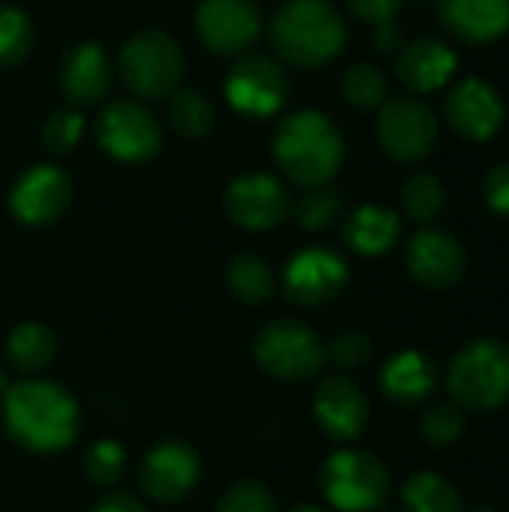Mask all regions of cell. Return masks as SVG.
I'll list each match as a JSON object with an SVG mask.
<instances>
[{"instance_id":"obj_1","label":"cell","mask_w":509,"mask_h":512,"mask_svg":"<svg viewBox=\"0 0 509 512\" xmlns=\"http://www.w3.org/2000/svg\"><path fill=\"white\" fill-rule=\"evenodd\" d=\"M6 435L30 453L66 450L81 426L75 399L54 381H21L3 393L0 405Z\"/></svg>"},{"instance_id":"obj_2","label":"cell","mask_w":509,"mask_h":512,"mask_svg":"<svg viewBox=\"0 0 509 512\" xmlns=\"http://www.w3.org/2000/svg\"><path fill=\"white\" fill-rule=\"evenodd\" d=\"M273 156L294 186L318 189L339 174L345 162V141L324 111H294L273 135Z\"/></svg>"},{"instance_id":"obj_3","label":"cell","mask_w":509,"mask_h":512,"mask_svg":"<svg viewBox=\"0 0 509 512\" xmlns=\"http://www.w3.org/2000/svg\"><path fill=\"white\" fill-rule=\"evenodd\" d=\"M270 42L285 63L318 69L342 54L348 27L330 0H285L270 18Z\"/></svg>"},{"instance_id":"obj_4","label":"cell","mask_w":509,"mask_h":512,"mask_svg":"<svg viewBox=\"0 0 509 512\" xmlns=\"http://www.w3.org/2000/svg\"><path fill=\"white\" fill-rule=\"evenodd\" d=\"M450 393L471 411H492L509 402V345L477 339L465 345L450 366Z\"/></svg>"},{"instance_id":"obj_5","label":"cell","mask_w":509,"mask_h":512,"mask_svg":"<svg viewBox=\"0 0 509 512\" xmlns=\"http://www.w3.org/2000/svg\"><path fill=\"white\" fill-rule=\"evenodd\" d=\"M321 489L336 510L372 512L390 495V471L369 450H339L321 468Z\"/></svg>"},{"instance_id":"obj_6","label":"cell","mask_w":509,"mask_h":512,"mask_svg":"<svg viewBox=\"0 0 509 512\" xmlns=\"http://www.w3.org/2000/svg\"><path fill=\"white\" fill-rule=\"evenodd\" d=\"M120 69L126 87L141 99L171 96L186 72V57L180 45L162 30L135 33L120 51Z\"/></svg>"},{"instance_id":"obj_7","label":"cell","mask_w":509,"mask_h":512,"mask_svg":"<svg viewBox=\"0 0 509 512\" xmlns=\"http://www.w3.org/2000/svg\"><path fill=\"white\" fill-rule=\"evenodd\" d=\"M255 360L267 375L279 381H306L321 372L327 345L312 327L282 318L255 336Z\"/></svg>"},{"instance_id":"obj_8","label":"cell","mask_w":509,"mask_h":512,"mask_svg":"<svg viewBox=\"0 0 509 512\" xmlns=\"http://www.w3.org/2000/svg\"><path fill=\"white\" fill-rule=\"evenodd\" d=\"M288 93L291 81L285 66L267 54H243L225 78V96L231 108L252 120L279 114L288 102Z\"/></svg>"},{"instance_id":"obj_9","label":"cell","mask_w":509,"mask_h":512,"mask_svg":"<svg viewBox=\"0 0 509 512\" xmlns=\"http://www.w3.org/2000/svg\"><path fill=\"white\" fill-rule=\"evenodd\" d=\"M378 141L396 162H420L438 141V117L417 96H387L378 114Z\"/></svg>"},{"instance_id":"obj_10","label":"cell","mask_w":509,"mask_h":512,"mask_svg":"<svg viewBox=\"0 0 509 512\" xmlns=\"http://www.w3.org/2000/svg\"><path fill=\"white\" fill-rule=\"evenodd\" d=\"M264 18L255 0H201L195 12L198 39L219 57L249 51L261 36Z\"/></svg>"},{"instance_id":"obj_11","label":"cell","mask_w":509,"mask_h":512,"mask_svg":"<svg viewBox=\"0 0 509 512\" xmlns=\"http://www.w3.org/2000/svg\"><path fill=\"white\" fill-rule=\"evenodd\" d=\"M96 138L117 162H147L162 147V126L138 102H114L102 111Z\"/></svg>"},{"instance_id":"obj_12","label":"cell","mask_w":509,"mask_h":512,"mask_svg":"<svg viewBox=\"0 0 509 512\" xmlns=\"http://www.w3.org/2000/svg\"><path fill=\"white\" fill-rule=\"evenodd\" d=\"M345 285H348L345 258L324 246H312V249H303L300 255H294L288 261L285 279H282L288 300L297 306H306V309L333 303Z\"/></svg>"},{"instance_id":"obj_13","label":"cell","mask_w":509,"mask_h":512,"mask_svg":"<svg viewBox=\"0 0 509 512\" xmlns=\"http://www.w3.org/2000/svg\"><path fill=\"white\" fill-rule=\"evenodd\" d=\"M72 201L69 177L54 165H33L18 174L9 189V213L21 225H51L57 222Z\"/></svg>"},{"instance_id":"obj_14","label":"cell","mask_w":509,"mask_h":512,"mask_svg":"<svg viewBox=\"0 0 509 512\" xmlns=\"http://www.w3.org/2000/svg\"><path fill=\"white\" fill-rule=\"evenodd\" d=\"M225 210L234 225L246 231H270L291 213V195L285 183L270 174H243L225 192Z\"/></svg>"},{"instance_id":"obj_15","label":"cell","mask_w":509,"mask_h":512,"mask_svg":"<svg viewBox=\"0 0 509 512\" xmlns=\"http://www.w3.org/2000/svg\"><path fill=\"white\" fill-rule=\"evenodd\" d=\"M141 489L159 504L183 501L201 480V459L186 441H159L141 462Z\"/></svg>"},{"instance_id":"obj_16","label":"cell","mask_w":509,"mask_h":512,"mask_svg":"<svg viewBox=\"0 0 509 512\" xmlns=\"http://www.w3.org/2000/svg\"><path fill=\"white\" fill-rule=\"evenodd\" d=\"M405 264L420 285L441 291L462 282L468 270V255L453 234L441 228H423L411 237L405 249Z\"/></svg>"},{"instance_id":"obj_17","label":"cell","mask_w":509,"mask_h":512,"mask_svg":"<svg viewBox=\"0 0 509 512\" xmlns=\"http://www.w3.org/2000/svg\"><path fill=\"white\" fill-rule=\"evenodd\" d=\"M447 120L468 141L492 138L504 123V102L483 78H468L447 96Z\"/></svg>"},{"instance_id":"obj_18","label":"cell","mask_w":509,"mask_h":512,"mask_svg":"<svg viewBox=\"0 0 509 512\" xmlns=\"http://www.w3.org/2000/svg\"><path fill=\"white\" fill-rule=\"evenodd\" d=\"M315 420L333 441H354L369 423V402L351 378L333 375L315 393Z\"/></svg>"},{"instance_id":"obj_19","label":"cell","mask_w":509,"mask_h":512,"mask_svg":"<svg viewBox=\"0 0 509 512\" xmlns=\"http://www.w3.org/2000/svg\"><path fill=\"white\" fill-rule=\"evenodd\" d=\"M60 84L63 93L78 105H96L111 93L114 66L102 45L96 42H75L60 63Z\"/></svg>"},{"instance_id":"obj_20","label":"cell","mask_w":509,"mask_h":512,"mask_svg":"<svg viewBox=\"0 0 509 512\" xmlns=\"http://www.w3.org/2000/svg\"><path fill=\"white\" fill-rule=\"evenodd\" d=\"M438 15L468 45H486L509 30V0H438Z\"/></svg>"},{"instance_id":"obj_21","label":"cell","mask_w":509,"mask_h":512,"mask_svg":"<svg viewBox=\"0 0 509 512\" xmlns=\"http://www.w3.org/2000/svg\"><path fill=\"white\" fill-rule=\"evenodd\" d=\"M453 72H456V54L441 39H417L399 51L396 75L414 93L441 90Z\"/></svg>"},{"instance_id":"obj_22","label":"cell","mask_w":509,"mask_h":512,"mask_svg":"<svg viewBox=\"0 0 509 512\" xmlns=\"http://www.w3.org/2000/svg\"><path fill=\"white\" fill-rule=\"evenodd\" d=\"M438 387V369L435 363L420 351H402L387 360L381 369V390L396 405H420L426 402Z\"/></svg>"},{"instance_id":"obj_23","label":"cell","mask_w":509,"mask_h":512,"mask_svg":"<svg viewBox=\"0 0 509 512\" xmlns=\"http://www.w3.org/2000/svg\"><path fill=\"white\" fill-rule=\"evenodd\" d=\"M399 231V216L378 204H363L345 219V243L360 255H384L399 240Z\"/></svg>"},{"instance_id":"obj_24","label":"cell","mask_w":509,"mask_h":512,"mask_svg":"<svg viewBox=\"0 0 509 512\" xmlns=\"http://www.w3.org/2000/svg\"><path fill=\"white\" fill-rule=\"evenodd\" d=\"M57 354V339L51 327L24 321L6 336V363L21 375H39Z\"/></svg>"},{"instance_id":"obj_25","label":"cell","mask_w":509,"mask_h":512,"mask_svg":"<svg viewBox=\"0 0 509 512\" xmlns=\"http://www.w3.org/2000/svg\"><path fill=\"white\" fill-rule=\"evenodd\" d=\"M405 512H465L459 489L438 474H414L402 489Z\"/></svg>"},{"instance_id":"obj_26","label":"cell","mask_w":509,"mask_h":512,"mask_svg":"<svg viewBox=\"0 0 509 512\" xmlns=\"http://www.w3.org/2000/svg\"><path fill=\"white\" fill-rule=\"evenodd\" d=\"M225 282L231 288V294L243 303H264L273 297L276 291V276L273 267L258 258V255H237L228 270H225Z\"/></svg>"},{"instance_id":"obj_27","label":"cell","mask_w":509,"mask_h":512,"mask_svg":"<svg viewBox=\"0 0 509 512\" xmlns=\"http://www.w3.org/2000/svg\"><path fill=\"white\" fill-rule=\"evenodd\" d=\"M213 102L192 87H177L168 99V123L183 138H204L213 129Z\"/></svg>"},{"instance_id":"obj_28","label":"cell","mask_w":509,"mask_h":512,"mask_svg":"<svg viewBox=\"0 0 509 512\" xmlns=\"http://www.w3.org/2000/svg\"><path fill=\"white\" fill-rule=\"evenodd\" d=\"M402 207L414 222H432L447 207V189L444 183L429 171H414L402 183Z\"/></svg>"},{"instance_id":"obj_29","label":"cell","mask_w":509,"mask_h":512,"mask_svg":"<svg viewBox=\"0 0 509 512\" xmlns=\"http://www.w3.org/2000/svg\"><path fill=\"white\" fill-rule=\"evenodd\" d=\"M33 48V24L18 6H0V69L18 66Z\"/></svg>"},{"instance_id":"obj_30","label":"cell","mask_w":509,"mask_h":512,"mask_svg":"<svg viewBox=\"0 0 509 512\" xmlns=\"http://www.w3.org/2000/svg\"><path fill=\"white\" fill-rule=\"evenodd\" d=\"M342 213H345V198L330 186L309 189L294 207V216H297L300 228H306V231H324V228L336 225L342 219Z\"/></svg>"},{"instance_id":"obj_31","label":"cell","mask_w":509,"mask_h":512,"mask_svg":"<svg viewBox=\"0 0 509 512\" xmlns=\"http://www.w3.org/2000/svg\"><path fill=\"white\" fill-rule=\"evenodd\" d=\"M342 93L354 108H378L387 102V78L372 63H354L342 78Z\"/></svg>"},{"instance_id":"obj_32","label":"cell","mask_w":509,"mask_h":512,"mask_svg":"<svg viewBox=\"0 0 509 512\" xmlns=\"http://www.w3.org/2000/svg\"><path fill=\"white\" fill-rule=\"evenodd\" d=\"M462 432H465V417L456 405H447V402L432 405L420 420V435L435 450L453 447L462 438Z\"/></svg>"},{"instance_id":"obj_33","label":"cell","mask_w":509,"mask_h":512,"mask_svg":"<svg viewBox=\"0 0 509 512\" xmlns=\"http://www.w3.org/2000/svg\"><path fill=\"white\" fill-rule=\"evenodd\" d=\"M123 471H126V450L117 441H99L84 456V474L96 486H105V489L117 486Z\"/></svg>"},{"instance_id":"obj_34","label":"cell","mask_w":509,"mask_h":512,"mask_svg":"<svg viewBox=\"0 0 509 512\" xmlns=\"http://www.w3.org/2000/svg\"><path fill=\"white\" fill-rule=\"evenodd\" d=\"M84 135V117L72 108H60L54 114H48V120L42 123V144L57 153V156H66L78 147Z\"/></svg>"},{"instance_id":"obj_35","label":"cell","mask_w":509,"mask_h":512,"mask_svg":"<svg viewBox=\"0 0 509 512\" xmlns=\"http://www.w3.org/2000/svg\"><path fill=\"white\" fill-rule=\"evenodd\" d=\"M216 512H279L273 492L261 483H234L216 504Z\"/></svg>"},{"instance_id":"obj_36","label":"cell","mask_w":509,"mask_h":512,"mask_svg":"<svg viewBox=\"0 0 509 512\" xmlns=\"http://www.w3.org/2000/svg\"><path fill=\"white\" fill-rule=\"evenodd\" d=\"M375 348H372V339L363 336V333H342L330 342L327 348V357L339 366V369H363L369 360H372Z\"/></svg>"},{"instance_id":"obj_37","label":"cell","mask_w":509,"mask_h":512,"mask_svg":"<svg viewBox=\"0 0 509 512\" xmlns=\"http://www.w3.org/2000/svg\"><path fill=\"white\" fill-rule=\"evenodd\" d=\"M486 204L501 213V216H509V162H501L498 168L489 171L486 177Z\"/></svg>"},{"instance_id":"obj_38","label":"cell","mask_w":509,"mask_h":512,"mask_svg":"<svg viewBox=\"0 0 509 512\" xmlns=\"http://www.w3.org/2000/svg\"><path fill=\"white\" fill-rule=\"evenodd\" d=\"M345 6H348L360 21L384 24V21H393V15L399 12L402 0H345Z\"/></svg>"},{"instance_id":"obj_39","label":"cell","mask_w":509,"mask_h":512,"mask_svg":"<svg viewBox=\"0 0 509 512\" xmlns=\"http://www.w3.org/2000/svg\"><path fill=\"white\" fill-rule=\"evenodd\" d=\"M93 512H147V510L141 507V501H138V498L126 495V492H108V495H102V498L96 501Z\"/></svg>"},{"instance_id":"obj_40","label":"cell","mask_w":509,"mask_h":512,"mask_svg":"<svg viewBox=\"0 0 509 512\" xmlns=\"http://www.w3.org/2000/svg\"><path fill=\"white\" fill-rule=\"evenodd\" d=\"M375 48L381 54H393L402 48V30L393 24V21H384V24H375Z\"/></svg>"},{"instance_id":"obj_41","label":"cell","mask_w":509,"mask_h":512,"mask_svg":"<svg viewBox=\"0 0 509 512\" xmlns=\"http://www.w3.org/2000/svg\"><path fill=\"white\" fill-rule=\"evenodd\" d=\"M291 512H327L324 507H312V504H306V507H297V510Z\"/></svg>"}]
</instances>
